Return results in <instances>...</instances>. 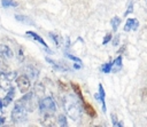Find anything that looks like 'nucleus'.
I'll use <instances>...</instances> for the list:
<instances>
[{
    "label": "nucleus",
    "instance_id": "1",
    "mask_svg": "<svg viewBox=\"0 0 147 127\" xmlns=\"http://www.w3.org/2000/svg\"><path fill=\"white\" fill-rule=\"evenodd\" d=\"M63 106L70 119H72L74 121H78L80 119L82 108L75 95H65L63 98Z\"/></svg>",
    "mask_w": 147,
    "mask_h": 127
},
{
    "label": "nucleus",
    "instance_id": "2",
    "mask_svg": "<svg viewBox=\"0 0 147 127\" xmlns=\"http://www.w3.org/2000/svg\"><path fill=\"white\" fill-rule=\"evenodd\" d=\"M26 116H28L26 108L21 102L17 101L11 111V120L16 124H20V122H23L24 120H26Z\"/></svg>",
    "mask_w": 147,
    "mask_h": 127
},
{
    "label": "nucleus",
    "instance_id": "3",
    "mask_svg": "<svg viewBox=\"0 0 147 127\" xmlns=\"http://www.w3.org/2000/svg\"><path fill=\"white\" fill-rule=\"evenodd\" d=\"M39 110L41 113H53L56 110V104L51 96H47L39 101Z\"/></svg>",
    "mask_w": 147,
    "mask_h": 127
},
{
    "label": "nucleus",
    "instance_id": "4",
    "mask_svg": "<svg viewBox=\"0 0 147 127\" xmlns=\"http://www.w3.org/2000/svg\"><path fill=\"white\" fill-rule=\"evenodd\" d=\"M34 96H36L34 93H28L26 95H24L23 97H21L18 100V102H21L26 108L28 111H33L34 108H36V103H37Z\"/></svg>",
    "mask_w": 147,
    "mask_h": 127
},
{
    "label": "nucleus",
    "instance_id": "5",
    "mask_svg": "<svg viewBox=\"0 0 147 127\" xmlns=\"http://www.w3.org/2000/svg\"><path fill=\"white\" fill-rule=\"evenodd\" d=\"M16 85H17V87H18V89H20V92L22 94H25L30 89V87H31L30 79L25 74H22V76L16 78Z\"/></svg>",
    "mask_w": 147,
    "mask_h": 127
},
{
    "label": "nucleus",
    "instance_id": "6",
    "mask_svg": "<svg viewBox=\"0 0 147 127\" xmlns=\"http://www.w3.org/2000/svg\"><path fill=\"white\" fill-rule=\"evenodd\" d=\"M26 35H28V37H31L33 40H36V41H38L39 43H41V45L45 47V49H46L48 53H51V54H52V50H49L48 45L46 43V41H45V40H44L39 34H37L36 32H32V31H28V32H26Z\"/></svg>",
    "mask_w": 147,
    "mask_h": 127
},
{
    "label": "nucleus",
    "instance_id": "7",
    "mask_svg": "<svg viewBox=\"0 0 147 127\" xmlns=\"http://www.w3.org/2000/svg\"><path fill=\"white\" fill-rule=\"evenodd\" d=\"M82 101H83V109H84L85 113H87V114H88L90 117H92V118L96 117V111H95V109L92 106V104H90L85 98H83Z\"/></svg>",
    "mask_w": 147,
    "mask_h": 127
},
{
    "label": "nucleus",
    "instance_id": "8",
    "mask_svg": "<svg viewBox=\"0 0 147 127\" xmlns=\"http://www.w3.org/2000/svg\"><path fill=\"white\" fill-rule=\"evenodd\" d=\"M138 26H139V22L137 18H129L124 25V31H126V32H129L131 30L134 31L138 29Z\"/></svg>",
    "mask_w": 147,
    "mask_h": 127
},
{
    "label": "nucleus",
    "instance_id": "9",
    "mask_svg": "<svg viewBox=\"0 0 147 127\" xmlns=\"http://www.w3.org/2000/svg\"><path fill=\"white\" fill-rule=\"evenodd\" d=\"M0 56L2 58H11L14 56V53H13V50L8 46L0 45Z\"/></svg>",
    "mask_w": 147,
    "mask_h": 127
},
{
    "label": "nucleus",
    "instance_id": "10",
    "mask_svg": "<svg viewBox=\"0 0 147 127\" xmlns=\"http://www.w3.org/2000/svg\"><path fill=\"white\" fill-rule=\"evenodd\" d=\"M14 96H15V88H14V87H10V88L8 89L7 95L5 96V98H3V101H2L3 106H7V105L14 100Z\"/></svg>",
    "mask_w": 147,
    "mask_h": 127
},
{
    "label": "nucleus",
    "instance_id": "11",
    "mask_svg": "<svg viewBox=\"0 0 147 127\" xmlns=\"http://www.w3.org/2000/svg\"><path fill=\"white\" fill-rule=\"evenodd\" d=\"M99 98H100V101H101V105H102V111L103 112H106L107 111V106H106V100H105V97H106V94H105V89H103V86L101 85V84H99Z\"/></svg>",
    "mask_w": 147,
    "mask_h": 127
},
{
    "label": "nucleus",
    "instance_id": "12",
    "mask_svg": "<svg viewBox=\"0 0 147 127\" xmlns=\"http://www.w3.org/2000/svg\"><path fill=\"white\" fill-rule=\"evenodd\" d=\"M123 66V62H122V56H118L116 57L114 61H113V65H111V72H117L122 69Z\"/></svg>",
    "mask_w": 147,
    "mask_h": 127
},
{
    "label": "nucleus",
    "instance_id": "13",
    "mask_svg": "<svg viewBox=\"0 0 147 127\" xmlns=\"http://www.w3.org/2000/svg\"><path fill=\"white\" fill-rule=\"evenodd\" d=\"M25 72H26V76L30 77L31 79H36L38 77V74H39V71L32 65H28L25 68Z\"/></svg>",
    "mask_w": 147,
    "mask_h": 127
},
{
    "label": "nucleus",
    "instance_id": "14",
    "mask_svg": "<svg viewBox=\"0 0 147 127\" xmlns=\"http://www.w3.org/2000/svg\"><path fill=\"white\" fill-rule=\"evenodd\" d=\"M44 114V118H42V125H46V126H54V117H53V113H42Z\"/></svg>",
    "mask_w": 147,
    "mask_h": 127
},
{
    "label": "nucleus",
    "instance_id": "15",
    "mask_svg": "<svg viewBox=\"0 0 147 127\" xmlns=\"http://www.w3.org/2000/svg\"><path fill=\"white\" fill-rule=\"evenodd\" d=\"M49 37L53 39V41H54L56 47H60L63 43V38L60 34H57V33H49Z\"/></svg>",
    "mask_w": 147,
    "mask_h": 127
},
{
    "label": "nucleus",
    "instance_id": "16",
    "mask_svg": "<svg viewBox=\"0 0 147 127\" xmlns=\"http://www.w3.org/2000/svg\"><path fill=\"white\" fill-rule=\"evenodd\" d=\"M110 24H111V27H113V31H117L119 24H121V18L118 16H114L111 19H110Z\"/></svg>",
    "mask_w": 147,
    "mask_h": 127
},
{
    "label": "nucleus",
    "instance_id": "17",
    "mask_svg": "<svg viewBox=\"0 0 147 127\" xmlns=\"http://www.w3.org/2000/svg\"><path fill=\"white\" fill-rule=\"evenodd\" d=\"M0 76H1V77H3V78H6L7 80L11 81V80H14V79L16 78V72H15V71H10V72L6 71V72H1V73H0Z\"/></svg>",
    "mask_w": 147,
    "mask_h": 127
},
{
    "label": "nucleus",
    "instance_id": "18",
    "mask_svg": "<svg viewBox=\"0 0 147 127\" xmlns=\"http://www.w3.org/2000/svg\"><path fill=\"white\" fill-rule=\"evenodd\" d=\"M70 85H71V87H72V89H74L75 94H76L80 100H83V98H84V96H83V93H82V89H80L79 85H77L76 82H71Z\"/></svg>",
    "mask_w": 147,
    "mask_h": 127
},
{
    "label": "nucleus",
    "instance_id": "19",
    "mask_svg": "<svg viewBox=\"0 0 147 127\" xmlns=\"http://www.w3.org/2000/svg\"><path fill=\"white\" fill-rule=\"evenodd\" d=\"M46 61H47L48 63H51V64L54 66V69H57V70H61V71H67V70H68L67 68H64V65L59 64L57 62H55V61H53V59H51V58H46Z\"/></svg>",
    "mask_w": 147,
    "mask_h": 127
},
{
    "label": "nucleus",
    "instance_id": "20",
    "mask_svg": "<svg viewBox=\"0 0 147 127\" xmlns=\"http://www.w3.org/2000/svg\"><path fill=\"white\" fill-rule=\"evenodd\" d=\"M15 18H16L18 22H23V23H26V24L33 25V22H32L29 17H26V16H23V15H16V16H15Z\"/></svg>",
    "mask_w": 147,
    "mask_h": 127
},
{
    "label": "nucleus",
    "instance_id": "21",
    "mask_svg": "<svg viewBox=\"0 0 147 127\" xmlns=\"http://www.w3.org/2000/svg\"><path fill=\"white\" fill-rule=\"evenodd\" d=\"M0 87L3 88V89H6V90H8L10 88V81L7 80L3 77H0Z\"/></svg>",
    "mask_w": 147,
    "mask_h": 127
},
{
    "label": "nucleus",
    "instance_id": "22",
    "mask_svg": "<svg viewBox=\"0 0 147 127\" xmlns=\"http://www.w3.org/2000/svg\"><path fill=\"white\" fill-rule=\"evenodd\" d=\"M2 7H17L18 3L14 0H1Z\"/></svg>",
    "mask_w": 147,
    "mask_h": 127
},
{
    "label": "nucleus",
    "instance_id": "23",
    "mask_svg": "<svg viewBox=\"0 0 147 127\" xmlns=\"http://www.w3.org/2000/svg\"><path fill=\"white\" fill-rule=\"evenodd\" d=\"M111 65H113V62H108V63L103 64V65L101 66V71H102L103 73H109V72H111Z\"/></svg>",
    "mask_w": 147,
    "mask_h": 127
},
{
    "label": "nucleus",
    "instance_id": "24",
    "mask_svg": "<svg viewBox=\"0 0 147 127\" xmlns=\"http://www.w3.org/2000/svg\"><path fill=\"white\" fill-rule=\"evenodd\" d=\"M57 122H59L60 126H68V124H67V118H65L64 114H60V116L57 117Z\"/></svg>",
    "mask_w": 147,
    "mask_h": 127
},
{
    "label": "nucleus",
    "instance_id": "25",
    "mask_svg": "<svg viewBox=\"0 0 147 127\" xmlns=\"http://www.w3.org/2000/svg\"><path fill=\"white\" fill-rule=\"evenodd\" d=\"M131 13H133V1H132V0L129 1V6H127V9H126V11L124 13V15L127 16V15L131 14Z\"/></svg>",
    "mask_w": 147,
    "mask_h": 127
},
{
    "label": "nucleus",
    "instance_id": "26",
    "mask_svg": "<svg viewBox=\"0 0 147 127\" xmlns=\"http://www.w3.org/2000/svg\"><path fill=\"white\" fill-rule=\"evenodd\" d=\"M110 117H111V121H113V126H115V127H119V126L122 127V126H123L122 124H119V121L117 120V118H116V116H115L114 113H113V114H111Z\"/></svg>",
    "mask_w": 147,
    "mask_h": 127
},
{
    "label": "nucleus",
    "instance_id": "27",
    "mask_svg": "<svg viewBox=\"0 0 147 127\" xmlns=\"http://www.w3.org/2000/svg\"><path fill=\"white\" fill-rule=\"evenodd\" d=\"M6 71H8V66H7V64H5V62L0 58V73H1V72H6Z\"/></svg>",
    "mask_w": 147,
    "mask_h": 127
},
{
    "label": "nucleus",
    "instance_id": "28",
    "mask_svg": "<svg viewBox=\"0 0 147 127\" xmlns=\"http://www.w3.org/2000/svg\"><path fill=\"white\" fill-rule=\"evenodd\" d=\"M111 38H113V37H111V33H110V32H108V33H107V34L105 35V38H103V41H102V43H103V45H107V43H108V42H109V41L111 40Z\"/></svg>",
    "mask_w": 147,
    "mask_h": 127
},
{
    "label": "nucleus",
    "instance_id": "29",
    "mask_svg": "<svg viewBox=\"0 0 147 127\" xmlns=\"http://www.w3.org/2000/svg\"><path fill=\"white\" fill-rule=\"evenodd\" d=\"M65 56L67 57H69L70 59H72V61H75V62H78V63H82V61L78 58V57H76V56H74V55H71V54H69V53H65Z\"/></svg>",
    "mask_w": 147,
    "mask_h": 127
},
{
    "label": "nucleus",
    "instance_id": "30",
    "mask_svg": "<svg viewBox=\"0 0 147 127\" xmlns=\"http://www.w3.org/2000/svg\"><path fill=\"white\" fill-rule=\"evenodd\" d=\"M59 85L61 86V88H62V89H64V90H68V87H65L67 85H65V84H63L62 81H59Z\"/></svg>",
    "mask_w": 147,
    "mask_h": 127
},
{
    "label": "nucleus",
    "instance_id": "31",
    "mask_svg": "<svg viewBox=\"0 0 147 127\" xmlns=\"http://www.w3.org/2000/svg\"><path fill=\"white\" fill-rule=\"evenodd\" d=\"M118 40H119V37H118V35L115 37V39H114V41H113V45H114V46H117V45H118Z\"/></svg>",
    "mask_w": 147,
    "mask_h": 127
},
{
    "label": "nucleus",
    "instance_id": "32",
    "mask_svg": "<svg viewBox=\"0 0 147 127\" xmlns=\"http://www.w3.org/2000/svg\"><path fill=\"white\" fill-rule=\"evenodd\" d=\"M5 121H6V119H5L2 116H0V126H2V125L5 124Z\"/></svg>",
    "mask_w": 147,
    "mask_h": 127
},
{
    "label": "nucleus",
    "instance_id": "33",
    "mask_svg": "<svg viewBox=\"0 0 147 127\" xmlns=\"http://www.w3.org/2000/svg\"><path fill=\"white\" fill-rule=\"evenodd\" d=\"M74 68H75L76 70H79V69H80V65H79V64H75V65H74Z\"/></svg>",
    "mask_w": 147,
    "mask_h": 127
},
{
    "label": "nucleus",
    "instance_id": "34",
    "mask_svg": "<svg viewBox=\"0 0 147 127\" xmlns=\"http://www.w3.org/2000/svg\"><path fill=\"white\" fill-rule=\"evenodd\" d=\"M0 116H2V106H0Z\"/></svg>",
    "mask_w": 147,
    "mask_h": 127
}]
</instances>
